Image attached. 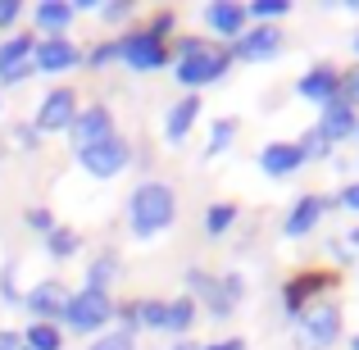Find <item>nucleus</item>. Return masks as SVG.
<instances>
[{
    "label": "nucleus",
    "mask_w": 359,
    "mask_h": 350,
    "mask_svg": "<svg viewBox=\"0 0 359 350\" xmlns=\"http://www.w3.org/2000/svg\"><path fill=\"white\" fill-rule=\"evenodd\" d=\"M105 137H114V114H109L105 105L78 109V119L69 123V141H73V150H87V146H96V141H105Z\"/></svg>",
    "instance_id": "nucleus-6"
},
{
    "label": "nucleus",
    "mask_w": 359,
    "mask_h": 350,
    "mask_svg": "<svg viewBox=\"0 0 359 350\" xmlns=\"http://www.w3.org/2000/svg\"><path fill=\"white\" fill-rule=\"evenodd\" d=\"M341 205H346V210H359V182H355V187H346V191H341Z\"/></svg>",
    "instance_id": "nucleus-39"
},
{
    "label": "nucleus",
    "mask_w": 359,
    "mask_h": 350,
    "mask_svg": "<svg viewBox=\"0 0 359 350\" xmlns=\"http://www.w3.org/2000/svg\"><path fill=\"white\" fill-rule=\"evenodd\" d=\"M27 228L41 232V236H50L55 232V214L50 210H27Z\"/></svg>",
    "instance_id": "nucleus-32"
},
{
    "label": "nucleus",
    "mask_w": 359,
    "mask_h": 350,
    "mask_svg": "<svg viewBox=\"0 0 359 350\" xmlns=\"http://www.w3.org/2000/svg\"><path fill=\"white\" fill-rule=\"evenodd\" d=\"M205 350H245L241 342H214V346H205Z\"/></svg>",
    "instance_id": "nucleus-41"
},
{
    "label": "nucleus",
    "mask_w": 359,
    "mask_h": 350,
    "mask_svg": "<svg viewBox=\"0 0 359 350\" xmlns=\"http://www.w3.org/2000/svg\"><path fill=\"white\" fill-rule=\"evenodd\" d=\"M355 132H359V128H355Z\"/></svg>",
    "instance_id": "nucleus-47"
},
{
    "label": "nucleus",
    "mask_w": 359,
    "mask_h": 350,
    "mask_svg": "<svg viewBox=\"0 0 359 350\" xmlns=\"http://www.w3.org/2000/svg\"><path fill=\"white\" fill-rule=\"evenodd\" d=\"M23 305L32 309V323H55V318H64L69 291H64L60 282H36V287L23 296Z\"/></svg>",
    "instance_id": "nucleus-10"
},
{
    "label": "nucleus",
    "mask_w": 359,
    "mask_h": 350,
    "mask_svg": "<svg viewBox=\"0 0 359 350\" xmlns=\"http://www.w3.org/2000/svg\"><path fill=\"white\" fill-rule=\"evenodd\" d=\"M32 51H36V36H27V32L5 36V41H0V73H9V69H18V64H27V60H32Z\"/></svg>",
    "instance_id": "nucleus-20"
},
{
    "label": "nucleus",
    "mask_w": 359,
    "mask_h": 350,
    "mask_svg": "<svg viewBox=\"0 0 359 350\" xmlns=\"http://www.w3.org/2000/svg\"><path fill=\"white\" fill-rule=\"evenodd\" d=\"M327 287H332L327 273H296V278L282 287V309H287V314H305V300L314 296V291H327Z\"/></svg>",
    "instance_id": "nucleus-13"
},
{
    "label": "nucleus",
    "mask_w": 359,
    "mask_h": 350,
    "mask_svg": "<svg viewBox=\"0 0 359 350\" xmlns=\"http://www.w3.org/2000/svg\"><path fill=\"white\" fill-rule=\"evenodd\" d=\"M341 100L346 105H359V69H351V73H341Z\"/></svg>",
    "instance_id": "nucleus-34"
},
{
    "label": "nucleus",
    "mask_w": 359,
    "mask_h": 350,
    "mask_svg": "<svg viewBox=\"0 0 359 350\" xmlns=\"http://www.w3.org/2000/svg\"><path fill=\"white\" fill-rule=\"evenodd\" d=\"M78 119V96H73V87H55L50 96L41 100V109H36V132H69V123Z\"/></svg>",
    "instance_id": "nucleus-7"
},
{
    "label": "nucleus",
    "mask_w": 359,
    "mask_h": 350,
    "mask_svg": "<svg viewBox=\"0 0 359 350\" xmlns=\"http://www.w3.org/2000/svg\"><path fill=\"white\" fill-rule=\"evenodd\" d=\"M196 114H201V96H196V91H191V96H182V100H177L173 109H168V123H164V137H168V141H173V146H177V141H182L187 132H191V123H196Z\"/></svg>",
    "instance_id": "nucleus-19"
},
{
    "label": "nucleus",
    "mask_w": 359,
    "mask_h": 350,
    "mask_svg": "<svg viewBox=\"0 0 359 350\" xmlns=\"http://www.w3.org/2000/svg\"><path fill=\"white\" fill-rule=\"evenodd\" d=\"M300 96H305V100H318V105L337 100V96H341V73H337V69H323V64H318V69H309L305 78H300Z\"/></svg>",
    "instance_id": "nucleus-16"
},
{
    "label": "nucleus",
    "mask_w": 359,
    "mask_h": 350,
    "mask_svg": "<svg viewBox=\"0 0 359 350\" xmlns=\"http://www.w3.org/2000/svg\"><path fill=\"white\" fill-rule=\"evenodd\" d=\"M205 23L219 36H241L245 32V5H237V0H214V5L205 9Z\"/></svg>",
    "instance_id": "nucleus-17"
},
{
    "label": "nucleus",
    "mask_w": 359,
    "mask_h": 350,
    "mask_svg": "<svg viewBox=\"0 0 359 350\" xmlns=\"http://www.w3.org/2000/svg\"><path fill=\"white\" fill-rule=\"evenodd\" d=\"M78 60H82L78 46L64 41V36H46V41H36V51H32V69L36 73H64V69H73Z\"/></svg>",
    "instance_id": "nucleus-11"
},
{
    "label": "nucleus",
    "mask_w": 359,
    "mask_h": 350,
    "mask_svg": "<svg viewBox=\"0 0 359 350\" xmlns=\"http://www.w3.org/2000/svg\"><path fill=\"white\" fill-rule=\"evenodd\" d=\"M114 278H118V264H114V255H100V260L91 264V282H87V287H91V291H105Z\"/></svg>",
    "instance_id": "nucleus-28"
},
{
    "label": "nucleus",
    "mask_w": 359,
    "mask_h": 350,
    "mask_svg": "<svg viewBox=\"0 0 359 350\" xmlns=\"http://www.w3.org/2000/svg\"><path fill=\"white\" fill-rule=\"evenodd\" d=\"M355 128H359V119H355V109L346 105L341 96H337V100H327V105H323V119H318V132H323V137L332 141V146H337L341 137H351Z\"/></svg>",
    "instance_id": "nucleus-15"
},
{
    "label": "nucleus",
    "mask_w": 359,
    "mask_h": 350,
    "mask_svg": "<svg viewBox=\"0 0 359 350\" xmlns=\"http://www.w3.org/2000/svg\"><path fill=\"white\" fill-rule=\"evenodd\" d=\"M23 14V0H0V27H14Z\"/></svg>",
    "instance_id": "nucleus-36"
},
{
    "label": "nucleus",
    "mask_w": 359,
    "mask_h": 350,
    "mask_svg": "<svg viewBox=\"0 0 359 350\" xmlns=\"http://www.w3.org/2000/svg\"><path fill=\"white\" fill-rule=\"evenodd\" d=\"M114 314H118V305L109 300V291H91V287L73 291L69 305H64V323H69L73 332H96V328H105Z\"/></svg>",
    "instance_id": "nucleus-2"
},
{
    "label": "nucleus",
    "mask_w": 359,
    "mask_h": 350,
    "mask_svg": "<svg viewBox=\"0 0 359 350\" xmlns=\"http://www.w3.org/2000/svg\"><path fill=\"white\" fill-rule=\"evenodd\" d=\"M78 159H82V168H87L91 177H114V173H123V168L132 164V146L114 132V137L96 141V146H87V150H78Z\"/></svg>",
    "instance_id": "nucleus-4"
},
{
    "label": "nucleus",
    "mask_w": 359,
    "mask_h": 350,
    "mask_svg": "<svg viewBox=\"0 0 359 350\" xmlns=\"http://www.w3.org/2000/svg\"><path fill=\"white\" fill-rule=\"evenodd\" d=\"M73 14H78V9L64 5V0H41V5H36V27H46V32H60V27L73 23Z\"/></svg>",
    "instance_id": "nucleus-21"
},
{
    "label": "nucleus",
    "mask_w": 359,
    "mask_h": 350,
    "mask_svg": "<svg viewBox=\"0 0 359 350\" xmlns=\"http://www.w3.org/2000/svg\"><path fill=\"white\" fill-rule=\"evenodd\" d=\"M355 51H359V36H355Z\"/></svg>",
    "instance_id": "nucleus-45"
},
{
    "label": "nucleus",
    "mask_w": 359,
    "mask_h": 350,
    "mask_svg": "<svg viewBox=\"0 0 359 350\" xmlns=\"http://www.w3.org/2000/svg\"><path fill=\"white\" fill-rule=\"evenodd\" d=\"M210 41L205 36H177V60H191V55H205Z\"/></svg>",
    "instance_id": "nucleus-33"
},
{
    "label": "nucleus",
    "mask_w": 359,
    "mask_h": 350,
    "mask_svg": "<svg viewBox=\"0 0 359 350\" xmlns=\"http://www.w3.org/2000/svg\"><path fill=\"white\" fill-rule=\"evenodd\" d=\"M351 350H359V337H355V342H351Z\"/></svg>",
    "instance_id": "nucleus-44"
},
{
    "label": "nucleus",
    "mask_w": 359,
    "mask_h": 350,
    "mask_svg": "<svg viewBox=\"0 0 359 350\" xmlns=\"http://www.w3.org/2000/svg\"><path fill=\"white\" fill-rule=\"evenodd\" d=\"M60 346H64V337H60L55 323H32L27 328V350H60Z\"/></svg>",
    "instance_id": "nucleus-27"
},
{
    "label": "nucleus",
    "mask_w": 359,
    "mask_h": 350,
    "mask_svg": "<svg viewBox=\"0 0 359 350\" xmlns=\"http://www.w3.org/2000/svg\"><path fill=\"white\" fill-rule=\"evenodd\" d=\"M300 150H305V159H327V155H332V141H327L318 128H309L305 141H300Z\"/></svg>",
    "instance_id": "nucleus-30"
},
{
    "label": "nucleus",
    "mask_w": 359,
    "mask_h": 350,
    "mask_svg": "<svg viewBox=\"0 0 359 350\" xmlns=\"http://www.w3.org/2000/svg\"><path fill=\"white\" fill-rule=\"evenodd\" d=\"M132 14V5L128 0H114V5H100V18H105V23H118V18H128Z\"/></svg>",
    "instance_id": "nucleus-37"
},
{
    "label": "nucleus",
    "mask_w": 359,
    "mask_h": 350,
    "mask_svg": "<svg viewBox=\"0 0 359 350\" xmlns=\"http://www.w3.org/2000/svg\"><path fill=\"white\" fill-rule=\"evenodd\" d=\"M146 32H150V36H159V41H164V36L173 32V14H155V23H150Z\"/></svg>",
    "instance_id": "nucleus-38"
},
{
    "label": "nucleus",
    "mask_w": 359,
    "mask_h": 350,
    "mask_svg": "<svg viewBox=\"0 0 359 350\" xmlns=\"http://www.w3.org/2000/svg\"><path fill=\"white\" fill-rule=\"evenodd\" d=\"M137 328H159L164 332V318H168V300H137Z\"/></svg>",
    "instance_id": "nucleus-25"
},
{
    "label": "nucleus",
    "mask_w": 359,
    "mask_h": 350,
    "mask_svg": "<svg viewBox=\"0 0 359 350\" xmlns=\"http://www.w3.org/2000/svg\"><path fill=\"white\" fill-rule=\"evenodd\" d=\"M300 164H305V150H300V141H269V146L259 150V168H264L269 177H291Z\"/></svg>",
    "instance_id": "nucleus-12"
},
{
    "label": "nucleus",
    "mask_w": 359,
    "mask_h": 350,
    "mask_svg": "<svg viewBox=\"0 0 359 350\" xmlns=\"http://www.w3.org/2000/svg\"><path fill=\"white\" fill-rule=\"evenodd\" d=\"M228 64H232V51H205V55H191V60H177L173 64V73H177V87H205V82H219L223 73H228Z\"/></svg>",
    "instance_id": "nucleus-5"
},
{
    "label": "nucleus",
    "mask_w": 359,
    "mask_h": 350,
    "mask_svg": "<svg viewBox=\"0 0 359 350\" xmlns=\"http://www.w3.org/2000/svg\"><path fill=\"white\" fill-rule=\"evenodd\" d=\"M123 60L132 64L137 73H150V69H164L168 64V46L150 32H128L123 36Z\"/></svg>",
    "instance_id": "nucleus-8"
},
{
    "label": "nucleus",
    "mask_w": 359,
    "mask_h": 350,
    "mask_svg": "<svg viewBox=\"0 0 359 350\" xmlns=\"http://www.w3.org/2000/svg\"><path fill=\"white\" fill-rule=\"evenodd\" d=\"M18 350H27V346H18Z\"/></svg>",
    "instance_id": "nucleus-46"
},
{
    "label": "nucleus",
    "mask_w": 359,
    "mask_h": 350,
    "mask_svg": "<svg viewBox=\"0 0 359 350\" xmlns=\"http://www.w3.org/2000/svg\"><path fill=\"white\" fill-rule=\"evenodd\" d=\"M187 282H191V287L205 296V305H210V314H214V318H228L232 309H237V300H232L228 291H223V282H219V278H210V273L191 269V278H187Z\"/></svg>",
    "instance_id": "nucleus-18"
},
{
    "label": "nucleus",
    "mask_w": 359,
    "mask_h": 350,
    "mask_svg": "<svg viewBox=\"0 0 359 350\" xmlns=\"http://www.w3.org/2000/svg\"><path fill=\"white\" fill-rule=\"evenodd\" d=\"M173 214H177V201L168 182H141L128 201V223L137 236H159L173 223Z\"/></svg>",
    "instance_id": "nucleus-1"
},
{
    "label": "nucleus",
    "mask_w": 359,
    "mask_h": 350,
    "mask_svg": "<svg viewBox=\"0 0 359 350\" xmlns=\"http://www.w3.org/2000/svg\"><path fill=\"white\" fill-rule=\"evenodd\" d=\"M232 137H237V123H232V119H219L210 128V146H205V150H210V155H219V150L232 146Z\"/></svg>",
    "instance_id": "nucleus-29"
},
{
    "label": "nucleus",
    "mask_w": 359,
    "mask_h": 350,
    "mask_svg": "<svg viewBox=\"0 0 359 350\" xmlns=\"http://www.w3.org/2000/svg\"><path fill=\"white\" fill-rule=\"evenodd\" d=\"M91 350H137V337L132 332H105V337H96V342H91Z\"/></svg>",
    "instance_id": "nucleus-31"
},
{
    "label": "nucleus",
    "mask_w": 359,
    "mask_h": 350,
    "mask_svg": "<svg viewBox=\"0 0 359 350\" xmlns=\"http://www.w3.org/2000/svg\"><path fill=\"white\" fill-rule=\"evenodd\" d=\"M327 210H332V201H327V196H300L296 210H291V214H287V223H282V232H287V236H305V232H314V223L323 219Z\"/></svg>",
    "instance_id": "nucleus-14"
},
{
    "label": "nucleus",
    "mask_w": 359,
    "mask_h": 350,
    "mask_svg": "<svg viewBox=\"0 0 359 350\" xmlns=\"http://www.w3.org/2000/svg\"><path fill=\"white\" fill-rule=\"evenodd\" d=\"M282 14H291V0H250L245 5V18H255V23H273Z\"/></svg>",
    "instance_id": "nucleus-26"
},
{
    "label": "nucleus",
    "mask_w": 359,
    "mask_h": 350,
    "mask_svg": "<svg viewBox=\"0 0 359 350\" xmlns=\"http://www.w3.org/2000/svg\"><path fill=\"white\" fill-rule=\"evenodd\" d=\"M337 337H341V309H337L332 300H318V305H309L305 314H300V342L309 350L332 346Z\"/></svg>",
    "instance_id": "nucleus-3"
},
{
    "label": "nucleus",
    "mask_w": 359,
    "mask_h": 350,
    "mask_svg": "<svg viewBox=\"0 0 359 350\" xmlns=\"http://www.w3.org/2000/svg\"><path fill=\"white\" fill-rule=\"evenodd\" d=\"M78 245H82V236L73 232V228H55L50 236H46V250H50V260H73V255H78Z\"/></svg>",
    "instance_id": "nucleus-23"
},
{
    "label": "nucleus",
    "mask_w": 359,
    "mask_h": 350,
    "mask_svg": "<svg viewBox=\"0 0 359 350\" xmlns=\"http://www.w3.org/2000/svg\"><path fill=\"white\" fill-rule=\"evenodd\" d=\"M109 60H123V41H105V46H96V51H91V64H109Z\"/></svg>",
    "instance_id": "nucleus-35"
},
{
    "label": "nucleus",
    "mask_w": 359,
    "mask_h": 350,
    "mask_svg": "<svg viewBox=\"0 0 359 350\" xmlns=\"http://www.w3.org/2000/svg\"><path fill=\"white\" fill-rule=\"evenodd\" d=\"M191 318H196V296H177V300H168L164 332H177V337H182L187 328H191Z\"/></svg>",
    "instance_id": "nucleus-22"
},
{
    "label": "nucleus",
    "mask_w": 359,
    "mask_h": 350,
    "mask_svg": "<svg viewBox=\"0 0 359 350\" xmlns=\"http://www.w3.org/2000/svg\"><path fill=\"white\" fill-rule=\"evenodd\" d=\"M351 245H355V250H359V228H355V232H351Z\"/></svg>",
    "instance_id": "nucleus-43"
},
{
    "label": "nucleus",
    "mask_w": 359,
    "mask_h": 350,
    "mask_svg": "<svg viewBox=\"0 0 359 350\" xmlns=\"http://www.w3.org/2000/svg\"><path fill=\"white\" fill-rule=\"evenodd\" d=\"M0 350H18V332H9V328H0Z\"/></svg>",
    "instance_id": "nucleus-40"
},
{
    "label": "nucleus",
    "mask_w": 359,
    "mask_h": 350,
    "mask_svg": "<svg viewBox=\"0 0 359 350\" xmlns=\"http://www.w3.org/2000/svg\"><path fill=\"white\" fill-rule=\"evenodd\" d=\"M173 350H201V346H191V342H177Z\"/></svg>",
    "instance_id": "nucleus-42"
},
{
    "label": "nucleus",
    "mask_w": 359,
    "mask_h": 350,
    "mask_svg": "<svg viewBox=\"0 0 359 350\" xmlns=\"http://www.w3.org/2000/svg\"><path fill=\"white\" fill-rule=\"evenodd\" d=\"M232 219H237V205H232V201L210 205V210H205V232H210V236H223V232L232 228Z\"/></svg>",
    "instance_id": "nucleus-24"
},
{
    "label": "nucleus",
    "mask_w": 359,
    "mask_h": 350,
    "mask_svg": "<svg viewBox=\"0 0 359 350\" xmlns=\"http://www.w3.org/2000/svg\"><path fill=\"white\" fill-rule=\"evenodd\" d=\"M282 51V32L273 23H255L250 32H241L237 36V46H232V55H237V60H273V55Z\"/></svg>",
    "instance_id": "nucleus-9"
}]
</instances>
